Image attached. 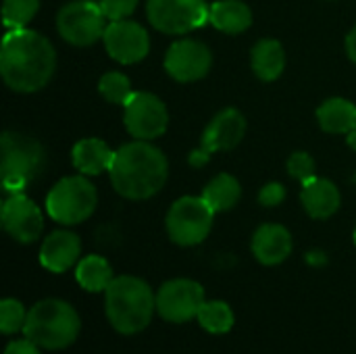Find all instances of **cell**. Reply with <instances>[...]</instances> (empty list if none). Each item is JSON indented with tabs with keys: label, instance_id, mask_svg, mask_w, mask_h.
Returning <instances> with one entry per match:
<instances>
[{
	"label": "cell",
	"instance_id": "cell-12",
	"mask_svg": "<svg viewBox=\"0 0 356 354\" xmlns=\"http://www.w3.org/2000/svg\"><path fill=\"white\" fill-rule=\"evenodd\" d=\"M125 106V127L136 140H156L167 131L169 113L165 102L150 92H134Z\"/></svg>",
	"mask_w": 356,
	"mask_h": 354
},
{
	"label": "cell",
	"instance_id": "cell-18",
	"mask_svg": "<svg viewBox=\"0 0 356 354\" xmlns=\"http://www.w3.org/2000/svg\"><path fill=\"white\" fill-rule=\"evenodd\" d=\"M300 200L313 219H327L340 209V190L330 179L313 177L302 184Z\"/></svg>",
	"mask_w": 356,
	"mask_h": 354
},
{
	"label": "cell",
	"instance_id": "cell-34",
	"mask_svg": "<svg viewBox=\"0 0 356 354\" xmlns=\"http://www.w3.org/2000/svg\"><path fill=\"white\" fill-rule=\"evenodd\" d=\"M346 142H348V146H350V148H355V150H356V129H353V131L348 134Z\"/></svg>",
	"mask_w": 356,
	"mask_h": 354
},
{
	"label": "cell",
	"instance_id": "cell-15",
	"mask_svg": "<svg viewBox=\"0 0 356 354\" xmlns=\"http://www.w3.org/2000/svg\"><path fill=\"white\" fill-rule=\"evenodd\" d=\"M211 50L198 40H177L171 44L165 56L167 73L181 83L202 79L211 69Z\"/></svg>",
	"mask_w": 356,
	"mask_h": 354
},
{
	"label": "cell",
	"instance_id": "cell-1",
	"mask_svg": "<svg viewBox=\"0 0 356 354\" xmlns=\"http://www.w3.org/2000/svg\"><path fill=\"white\" fill-rule=\"evenodd\" d=\"M56 67V52L48 38L33 29H10L2 38L0 73L4 83L15 92L42 90Z\"/></svg>",
	"mask_w": 356,
	"mask_h": 354
},
{
	"label": "cell",
	"instance_id": "cell-30",
	"mask_svg": "<svg viewBox=\"0 0 356 354\" xmlns=\"http://www.w3.org/2000/svg\"><path fill=\"white\" fill-rule=\"evenodd\" d=\"M138 6V0H100V8L108 21L127 19Z\"/></svg>",
	"mask_w": 356,
	"mask_h": 354
},
{
	"label": "cell",
	"instance_id": "cell-33",
	"mask_svg": "<svg viewBox=\"0 0 356 354\" xmlns=\"http://www.w3.org/2000/svg\"><path fill=\"white\" fill-rule=\"evenodd\" d=\"M346 54L350 56V61L356 63V25L353 27V31L346 38Z\"/></svg>",
	"mask_w": 356,
	"mask_h": 354
},
{
	"label": "cell",
	"instance_id": "cell-4",
	"mask_svg": "<svg viewBox=\"0 0 356 354\" xmlns=\"http://www.w3.org/2000/svg\"><path fill=\"white\" fill-rule=\"evenodd\" d=\"M79 332L81 319L77 311L58 298L35 303L27 311V321L23 328V336L42 351H65L75 344Z\"/></svg>",
	"mask_w": 356,
	"mask_h": 354
},
{
	"label": "cell",
	"instance_id": "cell-9",
	"mask_svg": "<svg viewBox=\"0 0 356 354\" xmlns=\"http://www.w3.org/2000/svg\"><path fill=\"white\" fill-rule=\"evenodd\" d=\"M207 0H148L146 13L154 29L163 33H188L209 21Z\"/></svg>",
	"mask_w": 356,
	"mask_h": 354
},
{
	"label": "cell",
	"instance_id": "cell-10",
	"mask_svg": "<svg viewBox=\"0 0 356 354\" xmlns=\"http://www.w3.org/2000/svg\"><path fill=\"white\" fill-rule=\"evenodd\" d=\"M204 303V288L186 277L165 282L156 292V313L169 323H186L196 319Z\"/></svg>",
	"mask_w": 356,
	"mask_h": 354
},
{
	"label": "cell",
	"instance_id": "cell-7",
	"mask_svg": "<svg viewBox=\"0 0 356 354\" xmlns=\"http://www.w3.org/2000/svg\"><path fill=\"white\" fill-rule=\"evenodd\" d=\"M213 217L215 211L202 196H184L175 200L167 213V234L177 246H196L211 234Z\"/></svg>",
	"mask_w": 356,
	"mask_h": 354
},
{
	"label": "cell",
	"instance_id": "cell-19",
	"mask_svg": "<svg viewBox=\"0 0 356 354\" xmlns=\"http://www.w3.org/2000/svg\"><path fill=\"white\" fill-rule=\"evenodd\" d=\"M209 23L223 33H242L252 25V10L242 0H219L209 8Z\"/></svg>",
	"mask_w": 356,
	"mask_h": 354
},
{
	"label": "cell",
	"instance_id": "cell-31",
	"mask_svg": "<svg viewBox=\"0 0 356 354\" xmlns=\"http://www.w3.org/2000/svg\"><path fill=\"white\" fill-rule=\"evenodd\" d=\"M284 198H286V188L277 182L263 186V190L259 192V202L263 207H277L280 202H284Z\"/></svg>",
	"mask_w": 356,
	"mask_h": 354
},
{
	"label": "cell",
	"instance_id": "cell-20",
	"mask_svg": "<svg viewBox=\"0 0 356 354\" xmlns=\"http://www.w3.org/2000/svg\"><path fill=\"white\" fill-rule=\"evenodd\" d=\"M73 165L83 175H98L102 171H108L115 159V152L98 138H86L79 140L73 146Z\"/></svg>",
	"mask_w": 356,
	"mask_h": 354
},
{
	"label": "cell",
	"instance_id": "cell-5",
	"mask_svg": "<svg viewBox=\"0 0 356 354\" xmlns=\"http://www.w3.org/2000/svg\"><path fill=\"white\" fill-rule=\"evenodd\" d=\"M2 188L6 194H21L29 182L40 177L46 165L42 144L25 134H2Z\"/></svg>",
	"mask_w": 356,
	"mask_h": 354
},
{
	"label": "cell",
	"instance_id": "cell-27",
	"mask_svg": "<svg viewBox=\"0 0 356 354\" xmlns=\"http://www.w3.org/2000/svg\"><path fill=\"white\" fill-rule=\"evenodd\" d=\"M98 92L113 104H125L134 94L127 75H123L119 71L104 73L98 81Z\"/></svg>",
	"mask_w": 356,
	"mask_h": 354
},
{
	"label": "cell",
	"instance_id": "cell-22",
	"mask_svg": "<svg viewBox=\"0 0 356 354\" xmlns=\"http://www.w3.org/2000/svg\"><path fill=\"white\" fill-rule=\"evenodd\" d=\"M252 71L263 81H273L284 73L286 67V52L277 40H261L254 44L250 54Z\"/></svg>",
	"mask_w": 356,
	"mask_h": 354
},
{
	"label": "cell",
	"instance_id": "cell-6",
	"mask_svg": "<svg viewBox=\"0 0 356 354\" xmlns=\"http://www.w3.org/2000/svg\"><path fill=\"white\" fill-rule=\"evenodd\" d=\"M98 204L94 184L81 175L60 179L46 198V211L50 219L63 225H77L92 217Z\"/></svg>",
	"mask_w": 356,
	"mask_h": 354
},
{
	"label": "cell",
	"instance_id": "cell-14",
	"mask_svg": "<svg viewBox=\"0 0 356 354\" xmlns=\"http://www.w3.org/2000/svg\"><path fill=\"white\" fill-rule=\"evenodd\" d=\"M0 221L4 232L19 244H31L40 238L44 230V217L35 202L25 194H10L2 204Z\"/></svg>",
	"mask_w": 356,
	"mask_h": 354
},
{
	"label": "cell",
	"instance_id": "cell-28",
	"mask_svg": "<svg viewBox=\"0 0 356 354\" xmlns=\"http://www.w3.org/2000/svg\"><path fill=\"white\" fill-rule=\"evenodd\" d=\"M27 321L25 307L15 298H4L0 303V332L4 336H13L17 332H23Z\"/></svg>",
	"mask_w": 356,
	"mask_h": 354
},
{
	"label": "cell",
	"instance_id": "cell-25",
	"mask_svg": "<svg viewBox=\"0 0 356 354\" xmlns=\"http://www.w3.org/2000/svg\"><path fill=\"white\" fill-rule=\"evenodd\" d=\"M196 319H198L200 328L213 336H223V334L232 332V328L236 323L232 307L223 300H207L200 307V313Z\"/></svg>",
	"mask_w": 356,
	"mask_h": 354
},
{
	"label": "cell",
	"instance_id": "cell-29",
	"mask_svg": "<svg viewBox=\"0 0 356 354\" xmlns=\"http://www.w3.org/2000/svg\"><path fill=\"white\" fill-rule=\"evenodd\" d=\"M288 173L298 182H309L315 177V161L309 152H294L288 159Z\"/></svg>",
	"mask_w": 356,
	"mask_h": 354
},
{
	"label": "cell",
	"instance_id": "cell-23",
	"mask_svg": "<svg viewBox=\"0 0 356 354\" xmlns=\"http://www.w3.org/2000/svg\"><path fill=\"white\" fill-rule=\"evenodd\" d=\"M75 277H77V284L86 290V292H106V288L113 284L115 275H113V267L108 265V261L104 257H98V255H90V257H83L79 263H77V269H75Z\"/></svg>",
	"mask_w": 356,
	"mask_h": 354
},
{
	"label": "cell",
	"instance_id": "cell-17",
	"mask_svg": "<svg viewBox=\"0 0 356 354\" xmlns=\"http://www.w3.org/2000/svg\"><path fill=\"white\" fill-rule=\"evenodd\" d=\"M292 252V236L284 225L265 223L252 236V255L261 265L273 267L284 263Z\"/></svg>",
	"mask_w": 356,
	"mask_h": 354
},
{
	"label": "cell",
	"instance_id": "cell-24",
	"mask_svg": "<svg viewBox=\"0 0 356 354\" xmlns=\"http://www.w3.org/2000/svg\"><path fill=\"white\" fill-rule=\"evenodd\" d=\"M240 196H242V188H240L238 179L229 173H221L215 179H211L202 192V198L215 213L234 209L240 202Z\"/></svg>",
	"mask_w": 356,
	"mask_h": 354
},
{
	"label": "cell",
	"instance_id": "cell-8",
	"mask_svg": "<svg viewBox=\"0 0 356 354\" xmlns=\"http://www.w3.org/2000/svg\"><path fill=\"white\" fill-rule=\"evenodd\" d=\"M106 15L94 0H75L65 4L56 15V29L73 46H92L108 27Z\"/></svg>",
	"mask_w": 356,
	"mask_h": 354
},
{
	"label": "cell",
	"instance_id": "cell-3",
	"mask_svg": "<svg viewBox=\"0 0 356 354\" xmlns=\"http://www.w3.org/2000/svg\"><path fill=\"white\" fill-rule=\"evenodd\" d=\"M106 319L115 332L134 336L144 332L156 311V294L134 275H119L104 292Z\"/></svg>",
	"mask_w": 356,
	"mask_h": 354
},
{
	"label": "cell",
	"instance_id": "cell-32",
	"mask_svg": "<svg viewBox=\"0 0 356 354\" xmlns=\"http://www.w3.org/2000/svg\"><path fill=\"white\" fill-rule=\"evenodd\" d=\"M4 354H42V348H40L38 344H33L31 340L23 338V340L10 342V344L4 348Z\"/></svg>",
	"mask_w": 356,
	"mask_h": 354
},
{
	"label": "cell",
	"instance_id": "cell-16",
	"mask_svg": "<svg viewBox=\"0 0 356 354\" xmlns=\"http://www.w3.org/2000/svg\"><path fill=\"white\" fill-rule=\"evenodd\" d=\"M81 255V240L77 234L67 230H56L46 236L40 248V263L50 273H65L75 263H79Z\"/></svg>",
	"mask_w": 356,
	"mask_h": 354
},
{
	"label": "cell",
	"instance_id": "cell-26",
	"mask_svg": "<svg viewBox=\"0 0 356 354\" xmlns=\"http://www.w3.org/2000/svg\"><path fill=\"white\" fill-rule=\"evenodd\" d=\"M40 0H4L2 4V19L8 29L25 27L38 13Z\"/></svg>",
	"mask_w": 356,
	"mask_h": 354
},
{
	"label": "cell",
	"instance_id": "cell-35",
	"mask_svg": "<svg viewBox=\"0 0 356 354\" xmlns=\"http://www.w3.org/2000/svg\"><path fill=\"white\" fill-rule=\"evenodd\" d=\"M355 244H356V227H355Z\"/></svg>",
	"mask_w": 356,
	"mask_h": 354
},
{
	"label": "cell",
	"instance_id": "cell-11",
	"mask_svg": "<svg viewBox=\"0 0 356 354\" xmlns=\"http://www.w3.org/2000/svg\"><path fill=\"white\" fill-rule=\"evenodd\" d=\"M244 131H246L244 115L238 108H223L207 125L200 148L190 152V159H188L190 165L200 169L202 165L209 163L213 152H221V150H229L238 146L240 140L244 138Z\"/></svg>",
	"mask_w": 356,
	"mask_h": 354
},
{
	"label": "cell",
	"instance_id": "cell-13",
	"mask_svg": "<svg viewBox=\"0 0 356 354\" xmlns=\"http://www.w3.org/2000/svg\"><path fill=\"white\" fill-rule=\"evenodd\" d=\"M104 48L111 58L123 65L140 63L150 50V35L148 31L129 19L111 21L104 31Z\"/></svg>",
	"mask_w": 356,
	"mask_h": 354
},
{
	"label": "cell",
	"instance_id": "cell-2",
	"mask_svg": "<svg viewBox=\"0 0 356 354\" xmlns=\"http://www.w3.org/2000/svg\"><path fill=\"white\" fill-rule=\"evenodd\" d=\"M108 175L117 194L129 200H146L163 190L169 177V163L156 146L138 140L115 152Z\"/></svg>",
	"mask_w": 356,
	"mask_h": 354
},
{
	"label": "cell",
	"instance_id": "cell-21",
	"mask_svg": "<svg viewBox=\"0 0 356 354\" xmlns=\"http://www.w3.org/2000/svg\"><path fill=\"white\" fill-rule=\"evenodd\" d=\"M317 121L327 134H350L356 129V106L346 98H330L317 108Z\"/></svg>",
	"mask_w": 356,
	"mask_h": 354
}]
</instances>
